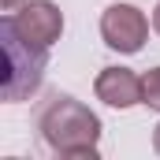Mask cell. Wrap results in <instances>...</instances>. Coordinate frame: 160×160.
<instances>
[{
    "label": "cell",
    "instance_id": "cell-1",
    "mask_svg": "<svg viewBox=\"0 0 160 160\" xmlns=\"http://www.w3.org/2000/svg\"><path fill=\"white\" fill-rule=\"evenodd\" d=\"M38 130L56 157L97 160L101 153V119L75 97H52L38 116Z\"/></svg>",
    "mask_w": 160,
    "mask_h": 160
},
{
    "label": "cell",
    "instance_id": "cell-2",
    "mask_svg": "<svg viewBox=\"0 0 160 160\" xmlns=\"http://www.w3.org/2000/svg\"><path fill=\"white\" fill-rule=\"evenodd\" d=\"M0 48H4V101H26L45 82L48 48L26 41L8 19H0Z\"/></svg>",
    "mask_w": 160,
    "mask_h": 160
},
{
    "label": "cell",
    "instance_id": "cell-3",
    "mask_svg": "<svg viewBox=\"0 0 160 160\" xmlns=\"http://www.w3.org/2000/svg\"><path fill=\"white\" fill-rule=\"evenodd\" d=\"M101 38H104L108 48H116L123 56H134L149 41V19L134 4H112L101 15Z\"/></svg>",
    "mask_w": 160,
    "mask_h": 160
},
{
    "label": "cell",
    "instance_id": "cell-4",
    "mask_svg": "<svg viewBox=\"0 0 160 160\" xmlns=\"http://www.w3.org/2000/svg\"><path fill=\"white\" fill-rule=\"evenodd\" d=\"M4 19H8L26 41L45 45V48H52V45L60 41V34H63V11H60L52 0H26L19 11H8Z\"/></svg>",
    "mask_w": 160,
    "mask_h": 160
},
{
    "label": "cell",
    "instance_id": "cell-5",
    "mask_svg": "<svg viewBox=\"0 0 160 160\" xmlns=\"http://www.w3.org/2000/svg\"><path fill=\"white\" fill-rule=\"evenodd\" d=\"M93 93L108 108H134L142 104V75H134L130 67H104L93 78Z\"/></svg>",
    "mask_w": 160,
    "mask_h": 160
},
{
    "label": "cell",
    "instance_id": "cell-6",
    "mask_svg": "<svg viewBox=\"0 0 160 160\" xmlns=\"http://www.w3.org/2000/svg\"><path fill=\"white\" fill-rule=\"evenodd\" d=\"M142 104L153 108V112H160V67H153V71L142 75Z\"/></svg>",
    "mask_w": 160,
    "mask_h": 160
},
{
    "label": "cell",
    "instance_id": "cell-7",
    "mask_svg": "<svg viewBox=\"0 0 160 160\" xmlns=\"http://www.w3.org/2000/svg\"><path fill=\"white\" fill-rule=\"evenodd\" d=\"M22 4H26V0H0V8H4V11H15V8H22Z\"/></svg>",
    "mask_w": 160,
    "mask_h": 160
},
{
    "label": "cell",
    "instance_id": "cell-8",
    "mask_svg": "<svg viewBox=\"0 0 160 160\" xmlns=\"http://www.w3.org/2000/svg\"><path fill=\"white\" fill-rule=\"evenodd\" d=\"M153 30H157V38H160V4L153 8Z\"/></svg>",
    "mask_w": 160,
    "mask_h": 160
},
{
    "label": "cell",
    "instance_id": "cell-9",
    "mask_svg": "<svg viewBox=\"0 0 160 160\" xmlns=\"http://www.w3.org/2000/svg\"><path fill=\"white\" fill-rule=\"evenodd\" d=\"M153 153L160 157V123H157V130H153Z\"/></svg>",
    "mask_w": 160,
    "mask_h": 160
}]
</instances>
